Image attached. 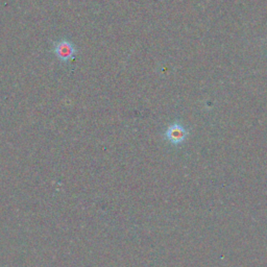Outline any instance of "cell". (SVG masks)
Instances as JSON below:
<instances>
[{
	"mask_svg": "<svg viewBox=\"0 0 267 267\" xmlns=\"http://www.w3.org/2000/svg\"><path fill=\"white\" fill-rule=\"evenodd\" d=\"M54 53L59 60L67 62L74 57L76 48L72 42L64 39L54 44Z\"/></svg>",
	"mask_w": 267,
	"mask_h": 267,
	"instance_id": "obj_1",
	"label": "cell"
},
{
	"mask_svg": "<svg viewBox=\"0 0 267 267\" xmlns=\"http://www.w3.org/2000/svg\"><path fill=\"white\" fill-rule=\"evenodd\" d=\"M188 133L186 129L180 124H173L166 130L165 137L172 144H181L187 138Z\"/></svg>",
	"mask_w": 267,
	"mask_h": 267,
	"instance_id": "obj_2",
	"label": "cell"
}]
</instances>
